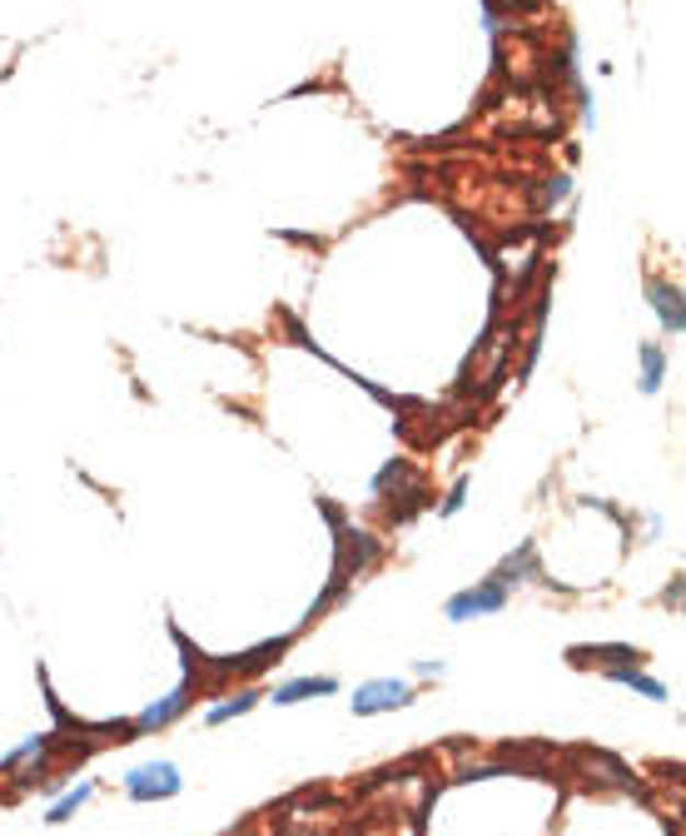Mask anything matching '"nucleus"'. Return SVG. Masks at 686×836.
<instances>
[{
  "label": "nucleus",
  "mask_w": 686,
  "mask_h": 836,
  "mask_svg": "<svg viewBox=\"0 0 686 836\" xmlns=\"http://www.w3.org/2000/svg\"><path fill=\"white\" fill-rule=\"evenodd\" d=\"M90 797H95V782H80V787H76V792H65V797H60V802H55V806H50V816H45V822H50V826H60V822H70V816H76V812H80V806H85V802H90Z\"/></svg>",
  "instance_id": "f8f14e48"
},
{
  "label": "nucleus",
  "mask_w": 686,
  "mask_h": 836,
  "mask_svg": "<svg viewBox=\"0 0 686 836\" xmlns=\"http://www.w3.org/2000/svg\"><path fill=\"white\" fill-rule=\"evenodd\" d=\"M578 667H587V663H602V667H637L647 657L642 648H627V642H592V648H572L568 652Z\"/></svg>",
  "instance_id": "423d86ee"
},
{
  "label": "nucleus",
  "mask_w": 686,
  "mask_h": 836,
  "mask_svg": "<svg viewBox=\"0 0 686 836\" xmlns=\"http://www.w3.org/2000/svg\"><path fill=\"white\" fill-rule=\"evenodd\" d=\"M507 608V587L498 577H483L478 587H462L443 603V618L448 622H468V618H483V612H503Z\"/></svg>",
  "instance_id": "f257e3e1"
},
{
  "label": "nucleus",
  "mask_w": 686,
  "mask_h": 836,
  "mask_svg": "<svg viewBox=\"0 0 686 836\" xmlns=\"http://www.w3.org/2000/svg\"><path fill=\"white\" fill-rule=\"evenodd\" d=\"M568 195H572V174H552L542 185V209H558Z\"/></svg>",
  "instance_id": "4468645a"
},
{
  "label": "nucleus",
  "mask_w": 686,
  "mask_h": 836,
  "mask_svg": "<svg viewBox=\"0 0 686 836\" xmlns=\"http://www.w3.org/2000/svg\"><path fill=\"white\" fill-rule=\"evenodd\" d=\"M637 358H642V393H656L666 383V348L662 344H642L637 348Z\"/></svg>",
  "instance_id": "1a4fd4ad"
},
{
  "label": "nucleus",
  "mask_w": 686,
  "mask_h": 836,
  "mask_svg": "<svg viewBox=\"0 0 686 836\" xmlns=\"http://www.w3.org/2000/svg\"><path fill=\"white\" fill-rule=\"evenodd\" d=\"M403 483H408V463H403V458H393V463H384V468H378V478H374V493H388V489H403Z\"/></svg>",
  "instance_id": "ddd939ff"
},
{
  "label": "nucleus",
  "mask_w": 686,
  "mask_h": 836,
  "mask_svg": "<svg viewBox=\"0 0 686 836\" xmlns=\"http://www.w3.org/2000/svg\"><path fill=\"white\" fill-rule=\"evenodd\" d=\"M190 692H194V677H184V683L174 687L170 697H160V702H150V707H145V712L135 717V722H129V728H135V737H145V732H160V728H170L174 717H180L184 707H190Z\"/></svg>",
  "instance_id": "20e7f679"
},
{
  "label": "nucleus",
  "mask_w": 686,
  "mask_h": 836,
  "mask_svg": "<svg viewBox=\"0 0 686 836\" xmlns=\"http://www.w3.org/2000/svg\"><path fill=\"white\" fill-rule=\"evenodd\" d=\"M468 489H472L468 478H458V483H453V493L438 503V518H458V513L468 508Z\"/></svg>",
  "instance_id": "2eb2a0df"
},
{
  "label": "nucleus",
  "mask_w": 686,
  "mask_h": 836,
  "mask_svg": "<svg viewBox=\"0 0 686 836\" xmlns=\"http://www.w3.org/2000/svg\"><path fill=\"white\" fill-rule=\"evenodd\" d=\"M408 702H413V687L403 677H378V683H364L348 697L354 717H378V712H393V707H408Z\"/></svg>",
  "instance_id": "7ed1b4c3"
},
{
  "label": "nucleus",
  "mask_w": 686,
  "mask_h": 836,
  "mask_svg": "<svg viewBox=\"0 0 686 836\" xmlns=\"http://www.w3.org/2000/svg\"><path fill=\"white\" fill-rule=\"evenodd\" d=\"M184 777L174 761H145V767H135L125 777V792L135 797V802H164V797H180Z\"/></svg>",
  "instance_id": "f03ea898"
},
{
  "label": "nucleus",
  "mask_w": 686,
  "mask_h": 836,
  "mask_svg": "<svg viewBox=\"0 0 686 836\" xmlns=\"http://www.w3.org/2000/svg\"><path fill=\"white\" fill-rule=\"evenodd\" d=\"M611 673V683H622V687H632V692H642V697H652V702H666V687L656 683V677H642L637 667H607Z\"/></svg>",
  "instance_id": "9b49d317"
},
{
  "label": "nucleus",
  "mask_w": 686,
  "mask_h": 836,
  "mask_svg": "<svg viewBox=\"0 0 686 836\" xmlns=\"http://www.w3.org/2000/svg\"><path fill=\"white\" fill-rule=\"evenodd\" d=\"M647 299H652V309H656V319H662L666 334L682 339V334H686V305H682V289H676V284L652 279V284H647Z\"/></svg>",
  "instance_id": "39448f33"
},
{
  "label": "nucleus",
  "mask_w": 686,
  "mask_h": 836,
  "mask_svg": "<svg viewBox=\"0 0 686 836\" xmlns=\"http://www.w3.org/2000/svg\"><path fill=\"white\" fill-rule=\"evenodd\" d=\"M339 692V677H294V683H279L274 687V702L279 707H294V702H309V697H333Z\"/></svg>",
  "instance_id": "0eeeda50"
},
{
  "label": "nucleus",
  "mask_w": 686,
  "mask_h": 836,
  "mask_svg": "<svg viewBox=\"0 0 686 836\" xmlns=\"http://www.w3.org/2000/svg\"><path fill=\"white\" fill-rule=\"evenodd\" d=\"M254 707H259V692H239V697H229V702L209 707V712H204V722H209V728H225V722H235V717L254 712Z\"/></svg>",
  "instance_id": "9d476101"
},
{
  "label": "nucleus",
  "mask_w": 686,
  "mask_h": 836,
  "mask_svg": "<svg viewBox=\"0 0 686 836\" xmlns=\"http://www.w3.org/2000/svg\"><path fill=\"white\" fill-rule=\"evenodd\" d=\"M498 583L513 587V583H527V577H542V568H537V543L527 538V543H517V553H507L503 563H498Z\"/></svg>",
  "instance_id": "6e6552de"
}]
</instances>
